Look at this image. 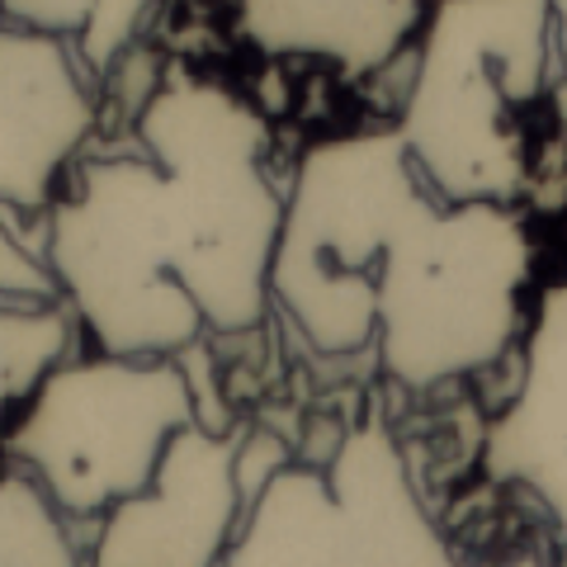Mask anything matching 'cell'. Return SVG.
Returning a JSON list of instances; mask_svg holds the SVG:
<instances>
[{
  "label": "cell",
  "instance_id": "obj_1",
  "mask_svg": "<svg viewBox=\"0 0 567 567\" xmlns=\"http://www.w3.org/2000/svg\"><path fill=\"white\" fill-rule=\"evenodd\" d=\"M270 123L233 85L166 66L137 110V147L81 156L43 246L85 346L189 354L204 331H256L275 308L270 270L284 204Z\"/></svg>",
  "mask_w": 567,
  "mask_h": 567
},
{
  "label": "cell",
  "instance_id": "obj_2",
  "mask_svg": "<svg viewBox=\"0 0 567 567\" xmlns=\"http://www.w3.org/2000/svg\"><path fill=\"white\" fill-rule=\"evenodd\" d=\"M529 270L525 208L445 199L393 123L303 152L270 293L312 354L374 350L393 383L435 393L525 336Z\"/></svg>",
  "mask_w": 567,
  "mask_h": 567
},
{
  "label": "cell",
  "instance_id": "obj_3",
  "mask_svg": "<svg viewBox=\"0 0 567 567\" xmlns=\"http://www.w3.org/2000/svg\"><path fill=\"white\" fill-rule=\"evenodd\" d=\"M554 85L548 0H435L398 128L445 199L525 208L544 152H563Z\"/></svg>",
  "mask_w": 567,
  "mask_h": 567
},
{
  "label": "cell",
  "instance_id": "obj_4",
  "mask_svg": "<svg viewBox=\"0 0 567 567\" xmlns=\"http://www.w3.org/2000/svg\"><path fill=\"white\" fill-rule=\"evenodd\" d=\"M185 354H114L85 346L10 412L6 458L43 477L66 516L91 525L152 483L181 425L199 421Z\"/></svg>",
  "mask_w": 567,
  "mask_h": 567
},
{
  "label": "cell",
  "instance_id": "obj_5",
  "mask_svg": "<svg viewBox=\"0 0 567 567\" xmlns=\"http://www.w3.org/2000/svg\"><path fill=\"white\" fill-rule=\"evenodd\" d=\"M454 558L379 412L350 421L327 464L284 458L246 502L227 548L233 567H450Z\"/></svg>",
  "mask_w": 567,
  "mask_h": 567
},
{
  "label": "cell",
  "instance_id": "obj_6",
  "mask_svg": "<svg viewBox=\"0 0 567 567\" xmlns=\"http://www.w3.org/2000/svg\"><path fill=\"white\" fill-rule=\"evenodd\" d=\"M251 421H189L171 435L152 483L110 506L91 529L95 567H213L227 563L241 516V450Z\"/></svg>",
  "mask_w": 567,
  "mask_h": 567
},
{
  "label": "cell",
  "instance_id": "obj_7",
  "mask_svg": "<svg viewBox=\"0 0 567 567\" xmlns=\"http://www.w3.org/2000/svg\"><path fill=\"white\" fill-rule=\"evenodd\" d=\"M100 76L48 29H0V204L43 218L95 128Z\"/></svg>",
  "mask_w": 567,
  "mask_h": 567
},
{
  "label": "cell",
  "instance_id": "obj_8",
  "mask_svg": "<svg viewBox=\"0 0 567 567\" xmlns=\"http://www.w3.org/2000/svg\"><path fill=\"white\" fill-rule=\"evenodd\" d=\"M483 464L496 483L529 492L567 544V275L548 284L529 312L520 379L487 421Z\"/></svg>",
  "mask_w": 567,
  "mask_h": 567
},
{
  "label": "cell",
  "instance_id": "obj_9",
  "mask_svg": "<svg viewBox=\"0 0 567 567\" xmlns=\"http://www.w3.org/2000/svg\"><path fill=\"white\" fill-rule=\"evenodd\" d=\"M237 29L265 58L327 62L369 76L416 39L435 0H233Z\"/></svg>",
  "mask_w": 567,
  "mask_h": 567
},
{
  "label": "cell",
  "instance_id": "obj_10",
  "mask_svg": "<svg viewBox=\"0 0 567 567\" xmlns=\"http://www.w3.org/2000/svg\"><path fill=\"white\" fill-rule=\"evenodd\" d=\"M76 516L48 492L43 477L6 458L0 477V567H81L91 548L76 544Z\"/></svg>",
  "mask_w": 567,
  "mask_h": 567
},
{
  "label": "cell",
  "instance_id": "obj_11",
  "mask_svg": "<svg viewBox=\"0 0 567 567\" xmlns=\"http://www.w3.org/2000/svg\"><path fill=\"white\" fill-rule=\"evenodd\" d=\"M81 341L85 327L66 298L0 303V393H6V412H20L52 369L81 354Z\"/></svg>",
  "mask_w": 567,
  "mask_h": 567
},
{
  "label": "cell",
  "instance_id": "obj_12",
  "mask_svg": "<svg viewBox=\"0 0 567 567\" xmlns=\"http://www.w3.org/2000/svg\"><path fill=\"white\" fill-rule=\"evenodd\" d=\"M162 0H0L6 24H29L62 33L81 48V58L104 81L118 66V58L133 48L142 24Z\"/></svg>",
  "mask_w": 567,
  "mask_h": 567
},
{
  "label": "cell",
  "instance_id": "obj_13",
  "mask_svg": "<svg viewBox=\"0 0 567 567\" xmlns=\"http://www.w3.org/2000/svg\"><path fill=\"white\" fill-rule=\"evenodd\" d=\"M62 293V279L48 260V246H24L20 208L0 204V303H52Z\"/></svg>",
  "mask_w": 567,
  "mask_h": 567
},
{
  "label": "cell",
  "instance_id": "obj_14",
  "mask_svg": "<svg viewBox=\"0 0 567 567\" xmlns=\"http://www.w3.org/2000/svg\"><path fill=\"white\" fill-rule=\"evenodd\" d=\"M554 6V52H558V128H563V156H567V0H548Z\"/></svg>",
  "mask_w": 567,
  "mask_h": 567
}]
</instances>
